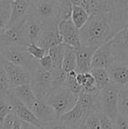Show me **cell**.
Returning a JSON list of instances; mask_svg holds the SVG:
<instances>
[{"mask_svg": "<svg viewBox=\"0 0 128 129\" xmlns=\"http://www.w3.org/2000/svg\"><path fill=\"white\" fill-rule=\"evenodd\" d=\"M124 27L111 12L90 15L85 25L79 30L81 46L97 49L111 41Z\"/></svg>", "mask_w": 128, "mask_h": 129, "instance_id": "1", "label": "cell"}, {"mask_svg": "<svg viewBox=\"0 0 128 129\" xmlns=\"http://www.w3.org/2000/svg\"><path fill=\"white\" fill-rule=\"evenodd\" d=\"M60 0H39L30 5L29 15L39 23L51 28L59 22Z\"/></svg>", "mask_w": 128, "mask_h": 129, "instance_id": "2", "label": "cell"}, {"mask_svg": "<svg viewBox=\"0 0 128 129\" xmlns=\"http://www.w3.org/2000/svg\"><path fill=\"white\" fill-rule=\"evenodd\" d=\"M44 100L53 108L56 119H59L75 106L77 97L64 87H59L50 90Z\"/></svg>", "mask_w": 128, "mask_h": 129, "instance_id": "3", "label": "cell"}, {"mask_svg": "<svg viewBox=\"0 0 128 129\" xmlns=\"http://www.w3.org/2000/svg\"><path fill=\"white\" fill-rule=\"evenodd\" d=\"M0 56L12 64L26 69L31 74L38 64V61L28 54L25 46L0 47Z\"/></svg>", "mask_w": 128, "mask_h": 129, "instance_id": "4", "label": "cell"}, {"mask_svg": "<svg viewBox=\"0 0 128 129\" xmlns=\"http://www.w3.org/2000/svg\"><path fill=\"white\" fill-rule=\"evenodd\" d=\"M120 88L110 82L99 91L101 112L114 122L118 115V94Z\"/></svg>", "mask_w": 128, "mask_h": 129, "instance_id": "5", "label": "cell"}, {"mask_svg": "<svg viewBox=\"0 0 128 129\" xmlns=\"http://www.w3.org/2000/svg\"><path fill=\"white\" fill-rule=\"evenodd\" d=\"M31 75L32 80L30 83V87L36 99L43 100L50 92L52 88L51 73L41 68L38 62L37 66Z\"/></svg>", "mask_w": 128, "mask_h": 129, "instance_id": "6", "label": "cell"}, {"mask_svg": "<svg viewBox=\"0 0 128 129\" xmlns=\"http://www.w3.org/2000/svg\"><path fill=\"white\" fill-rule=\"evenodd\" d=\"M49 29L43 26L31 15H28L20 25L21 34L26 46L31 43L38 45Z\"/></svg>", "mask_w": 128, "mask_h": 129, "instance_id": "7", "label": "cell"}, {"mask_svg": "<svg viewBox=\"0 0 128 129\" xmlns=\"http://www.w3.org/2000/svg\"><path fill=\"white\" fill-rule=\"evenodd\" d=\"M1 63L8 77L9 86L11 89L21 86L25 84H30L32 75L28 70L22 67L17 66L1 58Z\"/></svg>", "mask_w": 128, "mask_h": 129, "instance_id": "8", "label": "cell"}, {"mask_svg": "<svg viewBox=\"0 0 128 129\" xmlns=\"http://www.w3.org/2000/svg\"><path fill=\"white\" fill-rule=\"evenodd\" d=\"M57 31L62 44L70 47L73 49H77L81 47L79 30L74 26L70 18L59 21L57 24Z\"/></svg>", "mask_w": 128, "mask_h": 129, "instance_id": "9", "label": "cell"}, {"mask_svg": "<svg viewBox=\"0 0 128 129\" xmlns=\"http://www.w3.org/2000/svg\"><path fill=\"white\" fill-rule=\"evenodd\" d=\"M128 26L118 31L110 41L113 61H128Z\"/></svg>", "mask_w": 128, "mask_h": 129, "instance_id": "10", "label": "cell"}, {"mask_svg": "<svg viewBox=\"0 0 128 129\" xmlns=\"http://www.w3.org/2000/svg\"><path fill=\"white\" fill-rule=\"evenodd\" d=\"M106 72L110 81L118 88L128 86V61H112Z\"/></svg>", "mask_w": 128, "mask_h": 129, "instance_id": "11", "label": "cell"}, {"mask_svg": "<svg viewBox=\"0 0 128 129\" xmlns=\"http://www.w3.org/2000/svg\"><path fill=\"white\" fill-rule=\"evenodd\" d=\"M7 98H8L9 101H10L11 105L12 106L14 114L19 120L22 121V122L29 123V124L33 125V126H37L39 128L43 127L42 124L38 120L37 118L30 111V109L27 106H26L23 103H21L17 98H15L10 92H9Z\"/></svg>", "mask_w": 128, "mask_h": 129, "instance_id": "12", "label": "cell"}, {"mask_svg": "<svg viewBox=\"0 0 128 129\" xmlns=\"http://www.w3.org/2000/svg\"><path fill=\"white\" fill-rule=\"evenodd\" d=\"M94 48L81 46L75 49V61H76V73H88L91 70V61L95 52Z\"/></svg>", "mask_w": 128, "mask_h": 129, "instance_id": "13", "label": "cell"}, {"mask_svg": "<svg viewBox=\"0 0 128 129\" xmlns=\"http://www.w3.org/2000/svg\"><path fill=\"white\" fill-rule=\"evenodd\" d=\"M30 4L28 0L25 1H12V13L8 27L19 26L22 24L26 17L29 15Z\"/></svg>", "mask_w": 128, "mask_h": 129, "instance_id": "14", "label": "cell"}, {"mask_svg": "<svg viewBox=\"0 0 128 129\" xmlns=\"http://www.w3.org/2000/svg\"><path fill=\"white\" fill-rule=\"evenodd\" d=\"M113 61L110 41L102 45L95 50L91 61V69H104L111 64Z\"/></svg>", "mask_w": 128, "mask_h": 129, "instance_id": "15", "label": "cell"}, {"mask_svg": "<svg viewBox=\"0 0 128 129\" xmlns=\"http://www.w3.org/2000/svg\"><path fill=\"white\" fill-rule=\"evenodd\" d=\"M29 109L33 113V115L37 118L38 120L42 124V126H45V125L57 119L53 108L45 102L44 99L37 100L36 103Z\"/></svg>", "mask_w": 128, "mask_h": 129, "instance_id": "16", "label": "cell"}, {"mask_svg": "<svg viewBox=\"0 0 128 129\" xmlns=\"http://www.w3.org/2000/svg\"><path fill=\"white\" fill-rule=\"evenodd\" d=\"M76 104L82 107L88 114L91 112H101L99 92L98 93H89V92L82 90L77 97Z\"/></svg>", "mask_w": 128, "mask_h": 129, "instance_id": "17", "label": "cell"}, {"mask_svg": "<svg viewBox=\"0 0 128 129\" xmlns=\"http://www.w3.org/2000/svg\"><path fill=\"white\" fill-rule=\"evenodd\" d=\"M5 46H25L26 44L21 34L20 26L9 27L0 35V47Z\"/></svg>", "mask_w": 128, "mask_h": 129, "instance_id": "18", "label": "cell"}, {"mask_svg": "<svg viewBox=\"0 0 128 129\" xmlns=\"http://www.w3.org/2000/svg\"><path fill=\"white\" fill-rule=\"evenodd\" d=\"M89 114L82 107L79 106L77 104H75V106L71 110L68 111V112H66L62 117H60L57 119H59L60 121H62V122H63L67 125L78 127L82 124H83L86 117Z\"/></svg>", "mask_w": 128, "mask_h": 129, "instance_id": "19", "label": "cell"}, {"mask_svg": "<svg viewBox=\"0 0 128 129\" xmlns=\"http://www.w3.org/2000/svg\"><path fill=\"white\" fill-rule=\"evenodd\" d=\"M118 0H87L86 10L90 15L108 13L113 11Z\"/></svg>", "mask_w": 128, "mask_h": 129, "instance_id": "20", "label": "cell"}, {"mask_svg": "<svg viewBox=\"0 0 128 129\" xmlns=\"http://www.w3.org/2000/svg\"><path fill=\"white\" fill-rule=\"evenodd\" d=\"M10 93L12 94L15 98H17L21 103H23L28 108L32 107L37 101L30 87V84L21 85V86L11 89Z\"/></svg>", "mask_w": 128, "mask_h": 129, "instance_id": "21", "label": "cell"}, {"mask_svg": "<svg viewBox=\"0 0 128 129\" xmlns=\"http://www.w3.org/2000/svg\"><path fill=\"white\" fill-rule=\"evenodd\" d=\"M12 13V1L0 0V35L6 31Z\"/></svg>", "mask_w": 128, "mask_h": 129, "instance_id": "22", "label": "cell"}, {"mask_svg": "<svg viewBox=\"0 0 128 129\" xmlns=\"http://www.w3.org/2000/svg\"><path fill=\"white\" fill-rule=\"evenodd\" d=\"M90 14L88 13L87 10L81 6H72L71 14H70V19L74 26L80 30L82 26L87 22Z\"/></svg>", "mask_w": 128, "mask_h": 129, "instance_id": "23", "label": "cell"}, {"mask_svg": "<svg viewBox=\"0 0 128 129\" xmlns=\"http://www.w3.org/2000/svg\"><path fill=\"white\" fill-rule=\"evenodd\" d=\"M62 69L66 73L75 71L76 69V61H75V49L65 45L63 59L62 62Z\"/></svg>", "mask_w": 128, "mask_h": 129, "instance_id": "24", "label": "cell"}, {"mask_svg": "<svg viewBox=\"0 0 128 129\" xmlns=\"http://www.w3.org/2000/svg\"><path fill=\"white\" fill-rule=\"evenodd\" d=\"M64 44H61L58 45V46L52 47L48 50V54L51 57L52 63H53L51 70H58L62 69V62L64 54Z\"/></svg>", "mask_w": 128, "mask_h": 129, "instance_id": "25", "label": "cell"}, {"mask_svg": "<svg viewBox=\"0 0 128 129\" xmlns=\"http://www.w3.org/2000/svg\"><path fill=\"white\" fill-rule=\"evenodd\" d=\"M118 114L128 118V86L122 87L118 94Z\"/></svg>", "mask_w": 128, "mask_h": 129, "instance_id": "26", "label": "cell"}, {"mask_svg": "<svg viewBox=\"0 0 128 129\" xmlns=\"http://www.w3.org/2000/svg\"><path fill=\"white\" fill-rule=\"evenodd\" d=\"M90 73L93 77L95 80V83H96V88L97 90L100 91V90L104 87L106 84L110 83L109 77L107 75L106 70L104 69H91L90 70Z\"/></svg>", "mask_w": 128, "mask_h": 129, "instance_id": "27", "label": "cell"}, {"mask_svg": "<svg viewBox=\"0 0 128 129\" xmlns=\"http://www.w3.org/2000/svg\"><path fill=\"white\" fill-rule=\"evenodd\" d=\"M75 76H76V72L75 71H71L67 73L66 80H65L63 87L66 88L68 90H69L75 97H78L80 92L82 91V88L77 83L76 80H75Z\"/></svg>", "mask_w": 128, "mask_h": 129, "instance_id": "28", "label": "cell"}, {"mask_svg": "<svg viewBox=\"0 0 128 129\" xmlns=\"http://www.w3.org/2000/svg\"><path fill=\"white\" fill-rule=\"evenodd\" d=\"M12 112H13L12 106L8 98L0 95V125L2 124L4 119L6 118V116Z\"/></svg>", "mask_w": 128, "mask_h": 129, "instance_id": "29", "label": "cell"}, {"mask_svg": "<svg viewBox=\"0 0 128 129\" xmlns=\"http://www.w3.org/2000/svg\"><path fill=\"white\" fill-rule=\"evenodd\" d=\"M9 92H10V86H9L8 77H7L6 73L1 63V60H0V95L7 97Z\"/></svg>", "mask_w": 128, "mask_h": 129, "instance_id": "30", "label": "cell"}, {"mask_svg": "<svg viewBox=\"0 0 128 129\" xmlns=\"http://www.w3.org/2000/svg\"><path fill=\"white\" fill-rule=\"evenodd\" d=\"M71 3L69 0H60V7H59V21L67 19L70 18L72 11Z\"/></svg>", "mask_w": 128, "mask_h": 129, "instance_id": "31", "label": "cell"}, {"mask_svg": "<svg viewBox=\"0 0 128 129\" xmlns=\"http://www.w3.org/2000/svg\"><path fill=\"white\" fill-rule=\"evenodd\" d=\"M26 49L28 54H29L33 59L37 60V61L40 60L45 54H48V51H47L45 48H40V47L37 46V45L34 44V43L28 44L27 46L26 47Z\"/></svg>", "mask_w": 128, "mask_h": 129, "instance_id": "32", "label": "cell"}, {"mask_svg": "<svg viewBox=\"0 0 128 129\" xmlns=\"http://www.w3.org/2000/svg\"><path fill=\"white\" fill-rule=\"evenodd\" d=\"M98 112H91L86 117L84 124L87 129H100Z\"/></svg>", "mask_w": 128, "mask_h": 129, "instance_id": "33", "label": "cell"}, {"mask_svg": "<svg viewBox=\"0 0 128 129\" xmlns=\"http://www.w3.org/2000/svg\"><path fill=\"white\" fill-rule=\"evenodd\" d=\"M78 127L69 126V125H67L63 122H62V121H60L59 119H55V120L43 126L42 129H77Z\"/></svg>", "mask_w": 128, "mask_h": 129, "instance_id": "34", "label": "cell"}, {"mask_svg": "<svg viewBox=\"0 0 128 129\" xmlns=\"http://www.w3.org/2000/svg\"><path fill=\"white\" fill-rule=\"evenodd\" d=\"M99 121H100V129H114V122L110 119L102 112H99Z\"/></svg>", "mask_w": 128, "mask_h": 129, "instance_id": "35", "label": "cell"}, {"mask_svg": "<svg viewBox=\"0 0 128 129\" xmlns=\"http://www.w3.org/2000/svg\"><path fill=\"white\" fill-rule=\"evenodd\" d=\"M114 129H128V118L118 114L114 120Z\"/></svg>", "mask_w": 128, "mask_h": 129, "instance_id": "36", "label": "cell"}, {"mask_svg": "<svg viewBox=\"0 0 128 129\" xmlns=\"http://www.w3.org/2000/svg\"><path fill=\"white\" fill-rule=\"evenodd\" d=\"M39 62V65L41 67L42 69H44L45 70H48V71H51L52 70V59L49 56L48 54H46L40 60L38 61Z\"/></svg>", "mask_w": 128, "mask_h": 129, "instance_id": "37", "label": "cell"}, {"mask_svg": "<svg viewBox=\"0 0 128 129\" xmlns=\"http://www.w3.org/2000/svg\"><path fill=\"white\" fill-rule=\"evenodd\" d=\"M14 118H15V114L13 112H11L9 115H7L6 118L2 122V124L0 125V129H12Z\"/></svg>", "mask_w": 128, "mask_h": 129, "instance_id": "38", "label": "cell"}, {"mask_svg": "<svg viewBox=\"0 0 128 129\" xmlns=\"http://www.w3.org/2000/svg\"><path fill=\"white\" fill-rule=\"evenodd\" d=\"M72 5L74 6H81L86 9V5H87V0H69Z\"/></svg>", "mask_w": 128, "mask_h": 129, "instance_id": "39", "label": "cell"}, {"mask_svg": "<svg viewBox=\"0 0 128 129\" xmlns=\"http://www.w3.org/2000/svg\"><path fill=\"white\" fill-rule=\"evenodd\" d=\"M21 122V129H42V128H39L37 126H33V125H31L29 123H26V122Z\"/></svg>", "mask_w": 128, "mask_h": 129, "instance_id": "40", "label": "cell"}, {"mask_svg": "<svg viewBox=\"0 0 128 129\" xmlns=\"http://www.w3.org/2000/svg\"><path fill=\"white\" fill-rule=\"evenodd\" d=\"M12 129H21V122H20V120L16 117V115H15V118H14Z\"/></svg>", "mask_w": 128, "mask_h": 129, "instance_id": "41", "label": "cell"}, {"mask_svg": "<svg viewBox=\"0 0 128 129\" xmlns=\"http://www.w3.org/2000/svg\"><path fill=\"white\" fill-rule=\"evenodd\" d=\"M77 129H87V127H86V126H85V124L83 123V124L81 125V126H79V127L77 128Z\"/></svg>", "mask_w": 128, "mask_h": 129, "instance_id": "42", "label": "cell"}, {"mask_svg": "<svg viewBox=\"0 0 128 129\" xmlns=\"http://www.w3.org/2000/svg\"><path fill=\"white\" fill-rule=\"evenodd\" d=\"M29 1V4L31 5V4H32V3H34V2H37V1H39V0H28Z\"/></svg>", "mask_w": 128, "mask_h": 129, "instance_id": "43", "label": "cell"}, {"mask_svg": "<svg viewBox=\"0 0 128 129\" xmlns=\"http://www.w3.org/2000/svg\"><path fill=\"white\" fill-rule=\"evenodd\" d=\"M11 1L14 2V1H25V0H11Z\"/></svg>", "mask_w": 128, "mask_h": 129, "instance_id": "44", "label": "cell"}, {"mask_svg": "<svg viewBox=\"0 0 128 129\" xmlns=\"http://www.w3.org/2000/svg\"><path fill=\"white\" fill-rule=\"evenodd\" d=\"M0 58H1V56H0Z\"/></svg>", "mask_w": 128, "mask_h": 129, "instance_id": "45", "label": "cell"}]
</instances>
